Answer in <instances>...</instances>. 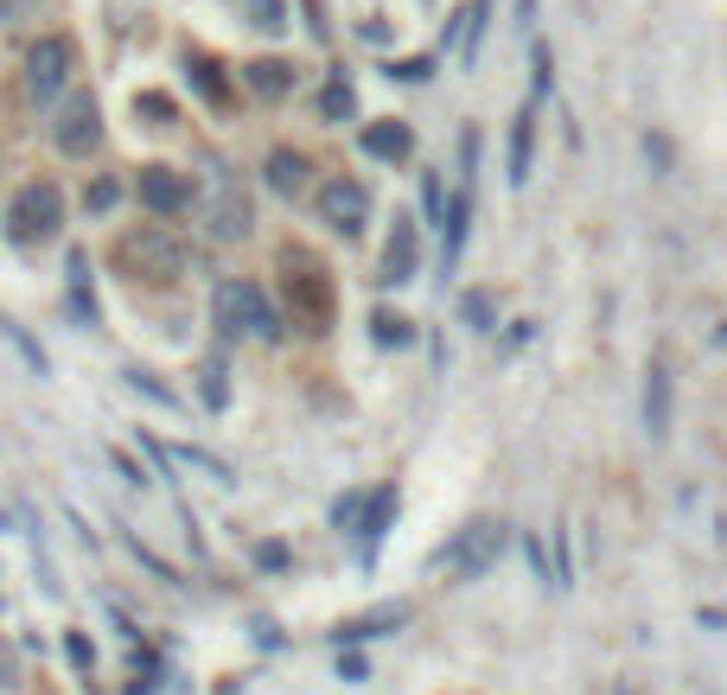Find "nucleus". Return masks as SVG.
<instances>
[{
  "label": "nucleus",
  "mask_w": 727,
  "mask_h": 695,
  "mask_svg": "<svg viewBox=\"0 0 727 695\" xmlns=\"http://www.w3.org/2000/svg\"><path fill=\"white\" fill-rule=\"evenodd\" d=\"M510 543V523H498V517H478V523H466L447 549H435V568H447L453 581H478V575H492L498 568V555H505Z\"/></svg>",
  "instance_id": "obj_1"
},
{
  "label": "nucleus",
  "mask_w": 727,
  "mask_h": 695,
  "mask_svg": "<svg viewBox=\"0 0 727 695\" xmlns=\"http://www.w3.org/2000/svg\"><path fill=\"white\" fill-rule=\"evenodd\" d=\"M211 313H218L223 338H262V345H275V338H281V313L268 306V293L255 288V281H223Z\"/></svg>",
  "instance_id": "obj_2"
},
{
  "label": "nucleus",
  "mask_w": 727,
  "mask_h": 695,
  "mask_svg": "<svg viewBox=\"0 0 727 695\" xmlns=\"http://www.w3.org/2000/svg\"><path fill=\"white\" fill-rule=\"evenodd\" d=\"M122 268L135 281H180L185 275V243L166 230V223H141L122 236Z\"/></svg>",
  "instance_id": "obj_3"
},
{
  "label": "nucleus",
  "mask_w": 727,
  "mask_h": 695,
  "mask_svg": "<svg viewBox=\"0 0 727 695\" xmlns=\"http://www.w3.org/2000/svg\"><path fill=\"white\" fill-rule=\"evenodd\" d=\"M0 223H7V236H13V243H51V236H58V223H65V192H58L51 179L20 185Z\"/></svg>",
  "instance_id": "obj_4"
},
{
  "label": "nucleus",
  "mask_w": 727,
  "mask_h": 695,
  "mask_svg": "<svg viewBox=\"0 0 727 695\" xmlns=\"http://www.w3.org/2000/svg\"><path fill=\"white\" fill-rule=\"evenodd\" d=\"M71 65H77L71 38H65V33H45L33 51H26V96H33V103H51V96L71 83Z\"/></svg>",
  "instance_id": "obj_5"
},
{
  "label": "nucleus",
  "mask_w": 727,
  "mask_h": 695,
  "mask_svg": "<svg viewBox=\"0 0 727 695\" xmlns=\"http://www.w3.org/2000/svg\"><path fill=\"white\" fill-rule=\"evenodd\" d=\"M51 141H58V153H71V160H83L90 147L103 141V103H96L90 90H77L71 103L58 109V121H51Z\"/></svg>",
  "instance_id": "obj_6"
},
{
  "label": "nucleus",
  "mask_w": 727,
  "mask_h": 695,
  "mask_svg": "<svg viewBox=\"0 0 727 695\" xmlns=\"http://www.w3.org/2000/svg\"><path fill=\"white\" fill-rule=\"evenodd\" d=\"M320 223H332L338 236H358L370 223V185H358V179L320 185Z\"/></svg>",
  "instance_id": "obj_7"
},
{
  "label": "nucleus",
  "mask_w": 727,
  "mask_h": 695,
  "mask_svg": "<svg viewBox=\"0 0 727 695\" xmlns=\"http://www.w3.org/2000/svg\"><path fill=\"white\" fill-rule=\"evenodd\" d=\"M135 198H141L153 218H180V211H192V179H185V173H173V166H141Z\"/></svg>",
  "instance_id": "obj_8"
},
{
  "label": "nucleus",
  "mask_w": 727,
  "mask_h": 695,
  "mask_svg": "<svg viewBox=\"0 0 727 695\" xmlns=\"http://www.w3.org/2000/svg\"><path fill=\"white\" fill-rule=\"evenodd\" d=\"M205 223H211V236H218V243H236V236H250V223H255L250 192H243V185H218V198L205 205Z\"/></svg>",
  "instance_id": "obj_9"
},
{
  "label": "nucleus",
  "mask_w": 727,
  "mask_h": 695,
  "mask_svg": "<svg viewBox=\"0 0 727 695\" xmlns=\"http://www.w3.org/2000/svg\"><path fill=\"white\" fill-rule=\"evenodd\" d=\"M485 26H492V0H473L466 13H453V20H447V33H440V45H453V51H460V71H473V65H478V45H485Z\"/></svg>",
  "instance_id": "obj_10"
},
{
  "label": "nucleus",
  "mask_w": 727,
  "mask_h": 695,
  "mask_svg": "<svg viewBox=\"0 0 727 695\" xmlns=\"http://www.w3.org/2000/svg\"><path fill=\"white\" fill-rule=\"evenodd\" d=\"M415 262H422V236H415V218H402L396 211V236H390V250H383V288H402V281H415Z\"/></svg>",
  "instance_id": "obj_11"
},
{
  "label": "nucleus",
  "mask_w": 727,
  "mask_h": 695,
  "mask_svg": "<svg viewBox=\"0 0 727 695\" xmlns=\"http://www.w3.org/2000/svg\"><path fill=\"white\" fill-rule=\"evenodd\" d=\"M408 619V606L402 600H383V606H370V613H358V619H345L332 638L338 645H364V638H383V632H396V625Z\"/></svg>",
  "instance_id": "obj_12"
},
{
  "label": "nucleus",
  "mask_w": 727,
  "mask_h": 695,
  "mask_svg": "<svg viewBox=\"0 0 727 695\" xmlns=\"http://www.w3.org/2000/svg\"><path fill=\"white\" fill-rule=\"evenodd\" d=\"M530 160H536V109H517V121H510V153H505V179L530 185Z\"/></svg>",
  "instance_id": "obj_13"
},
{
  "label": "nucleus",
  "mask_w": 727,
  "mask_h": 695,
  "mask_svg": "<svg viewBox=\"0 0 727 695\" xmlns=\"http://www.w3.org/2000/svg\"><path fill=\"white\" fill-rule=\"evenodd\" d=\"M645 435H670V364L663 358H651V370H645Z\"/></svg>",
  "instance_id": "obj_14"
},
{
  "label": "nucleus",
  "mask_w": 727,
  "mask_h": 695,
  "mask_svg": "<svg viewBox=\"0 0 727 695\" xmlns=\"http://www.w3.org/2000/svg\"><path fill=\"white\" fill-rule=\"evenodd\" d=\"M466 223H473V185H460L453 205H447V223H440V268L460 262V250H466Z\"/></svg>",
  "instance_id": "obj_15"
},
{
  "label": "nucleus",
  "mask_w": 727,
  "mask_h": 695,
  "mask_svg": "<svg viewBox=\"0 0 727 695\" xmlns=\"http://www.w3.org/2000/svg\"><path fill=\"white\" fill-rule=\"evenodd\" d=\"M65 300H71L77 326H96V293H90V256L83 250H71V262H65Z\"/></svg>",
  "instance_id": "obj_16"
},
{
  "label": "nucleus",
  "mask_w": 727,
  "mask_h": 695,
  "mask_svg": "<svg viewBox=\"0 0 727 695\" xmlns=\"http://www.w3.org/2000/svg\"><path fill=\"white\" fill-rule=\"evenodd\" d=\"M358 141H364V153H370V160H408V153H415L408 121H370Z\"/></svg>",
  "instance_id": "obj_17"
},
{
  "label": "nucleus",
  "mask_w": 727,
  "mask_h": 695,
  "mask_svg": "<svg viewBox=\"0 0 727 695\" xmlns=\"http://www.w3.org/2000/svg\"><path fill=\"white\" fill-rule=\"evenodd\" d=\"M396 511H402L396 485H383V491H370V505H364V523H358V543H364V549H377V543L390 536V523H396Z\"/></svg>",
  "instance_id": "obj_18"
},
{
  "label": "nucleus",
  "mask_w": 727,
  "mask_h": 695,
  "mask_svg": "<svg viewBox=\"0 0 727 695\" xmlns=\"http://www.w3.org/2000/svg\"><path fill=\"white\" fill-rule=\"evenodd\" d=\"M243 83H250L255 96H288L293 90V65L288 58H255V65H243Z\"/></svg>",
  "instance_id": "obj_19"
},
{
  "label": "nucleus",
  "mask_w": 727,
  "mask_h": 695,
  "mask_svg": "<svg viewBox=\"0 0 727 695\" xmlns=\"http://www.w3.org/2000/svg\"><path fill=\"white\" fill-rule=\"evenodd\" d=\"M268 185H275L281 198L307 192V160H300V153H288V147H281V153H268Z\"/></svg>",
  "instance_id": "obj_20"
},
{
  "label": "nucleus",
  "mask_w": 727,
  "mask_h": 695,
  "mask_svg": "<svg viewBox=\"0 0 727 695\" xmlns=\"http://www.w3.org/2000/svg\"><path fill=\"white\" fill-rule=\"evenodd\" d=\"M320 115H326V121H351V115H358V90H351L345 71H332V83L320 90Z\"/></svg>",
  "instance_id": "obj_21"
},
{
  "label": "nucleus",
  "mask_w": 727,
  "mask_h": 695,
  "mask_svg": "<svg viewBox=\"0 0 727 695\" xmlns=\"http://www.w3.org/2000/svg\"><path fill=\"white\" fill-rule=\"evenodd\" d=\"M0 338H7V345H13V351L26 358V370H33V377H45V370H51V358H45V345H38V338H33L26 326H13L7 313H0Z\"/></svg>",
  "instance_id": "obj_22"
},
{
  "label": "nucleus",
  "mask_w": 727,
  "mask_h": 695,
  "mask_svg": "<svg viewBox=\"0 0 727 695\" xmlns=\"http://www.w3.org/2000/svg\"><path fill=\"white\" fill-rule=\"evenodd\" d=\"M166 453H173L180 466H192V473H205V478H211V485H236V473L223 466L218 453H205V447H166Z\"/></svg>",
  "instance_id": "obj_23"
},
{
  "label": "nucleus",
  "mask_w": 727,
  "mask_h": 695,
  "mask_svg": "<svg viewBox=\"0 0 727 695\" xmlns=\"http://www.w3.org/2000/svg\"><path fill=\"white\" fill-rule=\"evenodd\" d=\"M460 320H466L473 332H492V326H498V300H492L485 288H466V293H460Z\"/></svg>",
  "instance_id": "obj_24"
},
{
  "label": "nucleus",
  "mask_w": 727,
  "mask_h": 695,
  "mask_svg": "<svg viewBox=\"0 0 727 695\" xmlns=\"http://www.w3.org/2000/svg\"><path fill=\"white\" fill-rule=\"evenodd\" d=\"M370 338H377V345H415V326H408V320H402V313H390V306H383V313H370Z\"/></svg>",
  "instance_id": "obj_25"
},
{
  "label": "nucleus",
  "mask_w": 727,
  "mask_h": 695,
  "mask_svg": "<svg viewBox=\"0 0 727 695\" xmlns=\"http://www.w3.org/2000/svg\"><path fill=\"white\" fill-rule=\"evenodd\" d=\"M185 71H192V83H198V90H205L211 103H223V96H230V90H223V77H218V65H211V58H185Z\"/></svg>",
  "instance_id": "obj_26"
},
{
  "label": "nucleus",
  "mask_w": 727,
  "mask_h": 695,
  "mask_svg": "<svg viewBox=\"0 0 727 695\" xmlns=\"http://www.w3.org/2000/svg\"><path fill=\"white\" fill-rule=\"evenodd\" d=\"M243 7H250V20L262 33H281V26H288V0H243Z\"/></svg>",
  "instance_id": "obj_27"
},
{
  "label": "nucleus",
  "mask_w": 727,
  "mask_h": 695,
  "mask_svg": "<svg viewBox=\"0 0 727 695\" xmlns=\"http://www.w3.org/2000/svg\"><path fill=\"white\" fill-rule=\"evenodd\" d=\"M198 390H205V408H230V383H223V364H218V358L205 364V383H198Z\"/></svg>",
  "instance_id": "obj_28"
},
{
  "label": "nucleus",
  "mask_w": 727,
  "mask_h": 695,
  "mask_svg": "<svg viewBox=\"0 0 727 695\" xmlns=\"http://www.w3.org/2000/svg\"><path fill=\"white\" fill-rule=\"evenodd\" d=\"M122 377H128V390H141V396H153V403H166V408H180V396H173L166 383H153L147 370H122Z\"/></svg>",
  "instance_id": "obj_29"
},
{
  "label": "nucleus",
  "mask_w": 727,
  "mask_h": 695,
  "mask_svg": "<svg viewBox=\"0 0 727 695\" xmlns=\"http://www.w3.org/2000/svg\"><path fill=\"white\" fill-rule=\"evenodd\" d=\"M422 205H428V218H435V223H447V185H440V173L422 179Z\"/></svg>",
  "instance_id": "obj_30"
},
{
  "label": "nucleus",
  "mask_w": 727,
  "mask_h": 695,
  "mask_svg": "<svg viewBox=\"0 0 727 695\" xmlns=\"http://www.w3.org/2000/svg\"><path fill=\"white\" fill-rule=\"evenodd\" d=\"M478 179V128H466L460 135V185H473Z\"/></svg>",
  "instance_id": "obj_31"
},
{
  "label": "nucleus",
  "mask_w": 727,
  "mask_h": 695,
  "mask_svg": "<svg viewBox=\"0 0 727 695\" xmlns=\"http://www.w3.org/2000/svg\"><path fill=\"white\" fill-rule=\"evenodd\" d=\"M115 198H122V185H115V179H96L90 192H83V205H90L96 218H103V211H115Z\"/></svg>",
  "instance_id": "obj_32"
},
{
  "label": "nucleus",
  "mask_w": 727,
  "mask_h": 695,
  "mask_svg": "<svg viewBox=\"0 0 727 695\" xmlns=\"http://www.w3.org/2000/svg\"><path fill=\"white\" fill-rule=\"evenodd\" d=\"M364 505H370V498H358V491H351V498H338V505H332V523H338V530H358Z\"/></svg>",
  "instance_id": "obj_33"
},
{
  "label": "nucleus",
  "mask_w": 727,
  "mask_h": 695,
  "mask_svg": "<svg viewBox=\"0 0 727 695\" xmlns=\"http://www.w3.org/2000/svg\"><path fill=\"white\" fill-rule=\"evenodd\" d=\"M530 65H536V96L555 90V58H549V45H530Z\"/></svg>",
  "instance_id": "obj_34"
},
{
  "label": "nucleus",
  "mask_w": 727,
  "mask_h": 695,
  "mask_svg": "<svg viewBox=\"0 0 727 695\" xmlns=\"http://www.w3.org/2000/svg\"><path fill=\"white\" fill-rule=\"evenodd\" d=\"M65 658H71L77 670H90V663H96V645H90L83 632H65Z\"/></svg>",
  "instance_id": "obj_35"
},
{
  "label": "nucleus",
  "mask_w": 727,
  "mask_h": 695,
  "mask_svg": "<svg viewBox=\"0 0 727 695\" xmlns=\"http://www.w3.org/2000/svg\"><path fill=\"white\" fill-rule=\"evenodd\" d=\"M135 115H153V121H160V128H166V121H173V103H166V96H153V90H147V96H135Z\"/></svg>",
  "instance_id": "obj_36"
},
{
  "label": "nucleus",
  "mask_w": 727,
  "mask_h": 695,
  "mask_svg": "<svg viewBox=\"0 0 727 695\" xmlns=\"http://www.w3.org/2000/svg\"><path fill=\"white\" fill-rule=\"evenodd\" d=\"M390 77H402V83H422V77H435V58H402V65H390Z\"/></svg>",
  "instance_id": "obj_37"
},
{
  "label": "nucleus",
  "mask_w": 727,
  "mask_h": 695,
  "mask_svg": "<svg viewBox=\"0 0 727 695\" xmlns=\"http://www.w3.org/2000/svg\"><path fill=\"white\" fill-rule=\"evenodd\" d=\"M0 690H20V651L0 638Z\"/></svg>",
  "instance_id": "obj_38"
},
{
  "label": "nucleus",
  "mask_w": 727,
  "mask_h": 695,
  "mask_svg": "<svg viewBox=\"0 0 727 695\" xmlns=\"http://www.w3.org/2000/svg\"><path fill=\"white\" fill-rule=\"evenodd\" d=\"M255 568L281 575V568H288V543H262V549H255Z\"/></svg>",
  "instance_id": "obj_39"
},
{
  "label": "nucleus",
  "mask_w": 727,
  "mask_h": 695,
  "mask_svg": "<svg viewBox=\"0 0 727 695\" xmlns=\"http://www.w3.org/2000/svg\"><path fill=\"white\" fill-rule=\"evenodd\" d=\"M33 13H38V0H0V26H20Z\"/></svg>",
  "instance_id": "obj_40"
},
{
  "label": "nucleus",
  "mask_w": 727,
  "mask_h": 695,
  "mask_svg": "<svg viewBox=\"0 0 727 695\" xmlns=\"http://www.w3.org/2000/svg\"><path fill=\"white\" fill-rule=\"evenodd\" d=\"M523 555H530V568H536V581L549 587V561H543V543H536V536H523Z\"/></svg>",
  "instance_id": "obj_41"
},
{
  "label": "nucleus",
  "mask_w": 727,
  "mask_h": 695,
  "mask_svg": "<svg viewBox=\"0 0 727 695\" xmlns=\"http://www.w3.org/2000/svg\"><path fill=\"white\" fill-rule=\"evenodd\" d=\"M115 473H122V478H128V485H141V466H135V460H128V453H115Z\"/></svg>",
  "instance_id": "obj_42"
},
{
  "label": "nucleus",
  "mask_w": 727,
  "mask_h": 695,
  "mask_svg": "<svg viewBox=\"0 0 727 695\" xmlns=\"http://www.w3.org/2000/svg\"><path fill=\"white\" fill-rule=\"evenodd\" d=\"M338 676H345V683H364V658H338Z\"/></svg>",
  "instance_id": "obj_43"
},
{
  "label": "nucleus",
  "mask_w": 727,
  "mask_h": 695,
  "mask_svg": "<svg viewBox=\"0 0 727 695\" xmlns=\"http://www.w3.org/2000/svg\"><path fill=\"white\" fill-rule=\"evenodd\" d=\"M536 20V0H517V26H530Z\"/></svg>",
  "instance_id": "obj_44"
},
{
  "label": "nucleus",
  "mask_w": 727,
  "mask_h": 695,
  "mask_svg": "<svg viewBox=\"0 0 727 695\" xmlns=\"http://www.w3.org/2000/svg\"><path fill=\"white\" fill-rule=\"evenodd\" d=\"M715 345H722V351H727V320H722V326H715Z\"/></svg>",
  "instance_id": "obj_45"
},
{
  "label": "nucleus",
  "mask_w": 727,
  "mask_h": 695,
  "mask_svg": "<svg viewBox=\"0 0 727 695\" xmlns=\"http://www.w3.org/2000/svg\"><path fill=\"white\" fill-rule=\"evenodd\" d=\"M619 695H632V690H619Z\"/></svg>",
  "instance_id": "obj_46"
}]
</instances>
